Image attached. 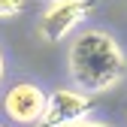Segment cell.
<instances>
[{"mask_svg": "<svg viewBox=\"0 0 127 127\" xmlns=\"http://www.w3.org/2000/svg\"><path fill=\"white\" fill-rule=\"evenodd\" d=\"M67 67L79 91L103 94L124 79L127 58L106 30H82L70 45Z\"/></svg>", "mask_w": 127, "mask_h": 127, "instance_id": "1", "label": "cell"}, {"mask_svg": "<svg viewBox=\"0 0 127 127\" xmlns=\"http://www.w3.org/2000/svg\"><path fill=\"white\" fill-rule=\"evenodd\" d=\"M88 0H49L39 15V36L45 42H61L85 21Z\"/></svg>", "mask_w": 127, "mask_h": 127, "instance_id": "2", "label": "cell"}, {"mask_svg": "<svg viewBox=\"0 0 127 127\" xmlns=\"http://www.w3.org/2000/svg\"><path fill=\"white\" fill-rule=\"evenodd\" d=\"M45 106H49V94H45L39 85L33 82H18V85H12L6 91V97H3V109H6V115L15 121V124H36L45 112Z\"/></svg>", "mask_w": 127, "mask_h": 127, "instance_id": "3", "label": "cell"}, {"mask_svg": "<svg viewBox=\"0 0 127 127\" xmlns=\"http://www.w3.org/2000/svg\"><path fill=\"white\" fill-rule=\"evenodd\" d=\"M88 112H91V97L85 91L61 88V91L49 94V106H45L42 118L36 121V127H67L79 118H85Z\"/></svg>", "mask_w": 127, "mask_h": 127, "instance_id": "4", "label": "cell"}, {"mask_svg": "<svg viewBox=\"0 0 127 127\" xmlns=\"http://www.w3.org/2000/svg\"><path fill=\"white\" fill-rule=\"evenodd\" d=\"M24 9V0H0V18H15Z\"/></svg>", "mask_w": 127, "mask_h": 127, "instance_id": "5", "label": "cell"}, {"mask_svg": "<svg viewBox=\"0 0 127 127\" xmlns=\"http://www.w3.org/2000/svg\"><path fill=\"white\" fill-rule=\"evenodd\" d=\"M67 127H109V124H103V121H88V118H79V121H73V124H67Z\"/></svg>", "mask_w": 127, "mask_h": 127, "instance_id": "6", "label": "cell"}, {"mask_svg": "<svg viewBox=\"0 0 127 127\" xmlns=\"http://www.w3.org/2000/svg\"><path fill=\"white\" fill-rule=\"evenodd\" d=\"M3 70L6 67H3V52H0V82H3Z\"/></svg>", "mask_w": 127, "mask_h": 127, "instance_id": "7", "label": "cell"}, {"mask_svg": "<svg viewBox=\"0 0 127 127\" xmlns=\"http://www.w3.org/2000/svg\"><path fill=\"white\" fill-rule=\"evenodd\" d=\"M0 127H3V124H0Z\"/></svg>", "mask_w": 127, "mask_h": 127, "instance_id": "8", "label": "cell"}]
</instances>
